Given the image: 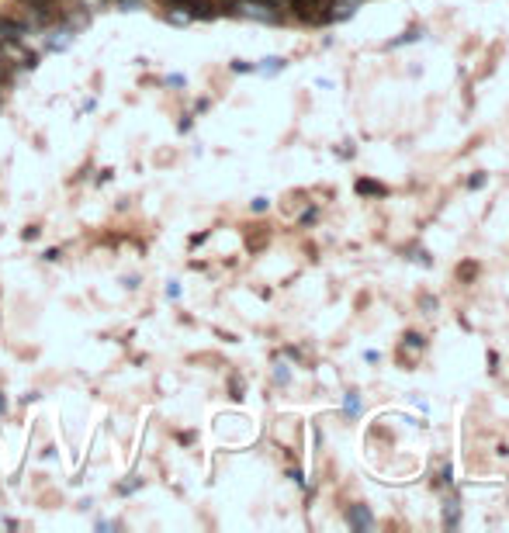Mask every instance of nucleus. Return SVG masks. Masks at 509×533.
<instances>
[{"label": "nucleus", "instance_id": "obj_2", "mask_svg": "<svg viewBox=\"0 0 509 533\" xmlns=\"http://www.w3.org/2000/svg\"><path fill=\"white\" fill-rule=\"evenodd\" d=\"M343 409L350 412V415H357V412H360V399H357V391H350V395L343 399Z\"/></svg>", "mask_w": 509, "mask_h": 533}, {"label": "nucleus", "instance_id": "obj_1", "mask_svg": "<svg viewBox=\"0 0 509 533\" xmlns=\"http://www.w3.org/2000/svg\"><path fill=\"white\" fill-rule=\"evenodd\" d=\"M346 520H350V527H357V530H371V523H375L364 506H353V509L346 513Z\"/></svg>", "mask_w": 509, "mask_h": 533}, {"label": "nucleus", "instance_id": "obj_3", "mask_svg": "<svg viewBox=\"0 0 509 533\" xmlns=\"http://www.w3.org/2000/svg\"><path fill=\"white\" fill-rule=\"evenodd\" d=\"M260 70H263V73H277V70H284V59H263Z\"/></svg>", "mask_w": 509, "mask_h": 533}]
</instances>
